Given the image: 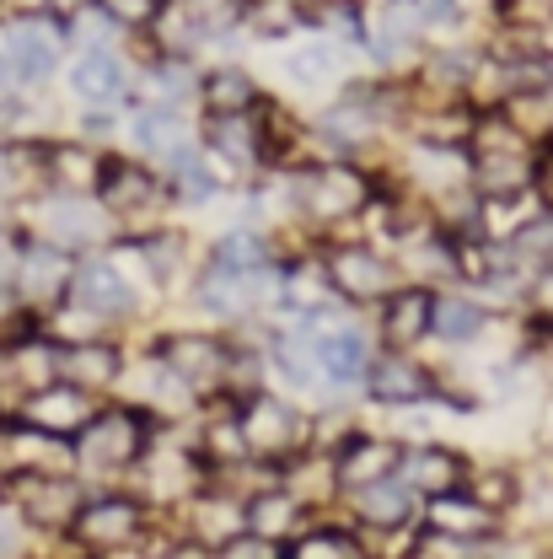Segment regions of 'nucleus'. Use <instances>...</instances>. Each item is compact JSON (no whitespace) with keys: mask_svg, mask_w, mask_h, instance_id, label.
<instances>
[{"mask_svg":"<svg viewBox=\"0 0 553 559\" xmlns=\"http://www.w3.org/2000/svg\"><path fill=\"white\" fill-rule=\"evenodd\" d=\"M70 86H75L81 97H92V103H108L113 92H124V66H119L113 55L92 49V55H81V60L70 66Z\"/></svg>","mask_w":553,"mask_h":559,"instance_id":"nucleus-10","label":"nucleus"},{"mask_svg":"<svg viewBox=\"0 0 553 559\" xmlns=\"http://www.w3.org/2000/svg\"><path fill=\"white\" fill-rule=\"evenodd\" d=\"M209 140H215L231 162H253V156H259V135H253V124H242V114H215Z\"/></svg>","mask_w":553,"mask_h":559,"instance_id":"nucleus-20","label":"nucleus"},{"mask_svg":"<svg viewBox=\"0 0 553 559\" xmlns=\"http://www.w3.org/2000/svg\"><path fill=\"white\" fill-rule=\"evenodd\" d=\"M371 399H382V404H414L430 393V377L409 366V360H371Z\"/></svg>","mask_w":553,"mask_h":559,"instance_id":"nucleus-9","label":"nucleus"},{"mask_svg":"<svg viewBox=\"0 0 553 559\" xmlns=\"http://www.w3.org/2000/svg\"><path fill=\"white\" fill-rule=\"evenodd\" d=\"M75 371H81L86 382H103V377H113V349H108V345L75 349Z\"/></svg>","mask_w":553,"mask_h":559,"instance_id":"nucleus-24","label":"nucleus"},{"mask_svg":"<svg viewBox=\"0 0 553 559\" xmlns=\"http://www.w3.org/2000/svg\"><path fill=\"white\" fill-rule=\"evenodd\" d=\"M135 140L145 145V151H161V156H172V162H183V156H189V130H183V119H178V114H167V108H156V114H140Z\"/></svg>","mask_w":553,"mask_h":559,"instance_id":"nucleus-13","label":"nucleus"},{"mask_svg":"<svg viewBox=\"0 0 553 559\" xmlns=\"http://www.w3.org/2000/svg\"><path fill=\"white\" fill-rule=\"evenodd\" d=\"M393 468V447H382V441H360V447H349V457L339 463V474H345L349 485H365V474L376 479V474H387Z\"/></svg>","mask_w":553,"mask_h":559,"instance_id":"nucleus-22","label":"nucleus"},{"mask_svg":"<svg viewBox=\"0 0 553 559\" xmlns=\"http://www.w3.org/2000/svg\"><path fill=\"white\" fill-rule=\"evenodd\" d=\"M328 275H334V285H339L345 296H360V301L393 290V270H387L382 259H371V248H334Z\"/></svg>","mask_w":553,"mask_h":559,"instance_id":"nucleus-2","label":"nucleus"},{"mask_svg":"<svg viewBox=\"0 0 553 559\" xmlns=\"http://www.w3.org/2000/svg\"><path fill=\"white\" fill-rule=\"evenodd\" d=\"M49 5H55V11H60V16H70V11H75V5H81V0H49Z\"/></svg>","mask_w":553,"mask_h":559,"instance_id":"nucleus-35","label":"nucleus"},{"mask_svg":"<svg viewBox=\"0 0 553 559\" xmlns=\"http://www.w3.org/2000/svg\"><path fill=\"white\" fill-rule=\"evenodd\" d=\"M360 200H365V178L349 167H328V173L306 178V205L317 215H349Z\"/></svg>","mask_w":553,"mask_h":559,"instance_id":"nucleus-8","label":"nucleus"},{"mask_svg":"<svg viewBox=\"0 0 553 559\" xmlns=\"http://www.w3.org/2000/svg\"><path fill=\"white\" fill-rule=\"evenodd\" d=\"M538 183H543V194H549V205H553V156H543V167H538Z\"/></svg>","mask_w":553,"mask_h":559,"instance_id":"nucleus-33","label":"nucleus"},{"mask_svg":"<svg viewBox=\"0 0 553 559\" xmlns=\"http://www.w3.org/2000/svg\"><path fill=\"white\" fill-rule=\"evenodd\" d=\"M435 516L446 522V527H462V533H473V527H484V506H452V500H441L435 506Z\"/></svg>","mask_w":553,"mask_h":559,"instance_id":"nucleus-27","label":"nucleus"},{"mask_svg":"<svg viewBox=\"0 0 553 559\" xmlns=\"http://www.w3.org/2000/svg\"><path fill=\"white\" fill-rule=\"evenodd\" d=\"M205 103L215 114H242V103H253V81L242 70H215L205 81Z\"/></svg>","mask_w":553,"mask_h":559,"instance_id":"nucleus-19","label":"nucleus"},{"mask_svg":"<svg viewBox=\"0 0 553 559\" xmlns=\"http://www.w3.org/2000/svg\"><path fill=\"white\" fill-rule=\"evenodd\" d=\"M409 479H414L419 489H430V495H446V489L457 485V457L441 452V447L414 452V457H409Z\"/></svg>","mask_w":553,"mask_h":559,"instance_id":"nucleus-18","label":"nucleus"},{"mask_svg":"<svg viewBox=\"0 0 553 559\" xmlns=\"http://www.w3.org/2000/svg\"><path fill=\"white\" fill-rule=\"evenodd\" d=\"M409 506H414V495L404 485H393V479L360 489V516H365L371 527H398V522L409 516Z\"/></svg>","mask_w":553,"mask_h":559,"instance_id":"nucleus-14","label":"nucleus"},{"mask_svg":"<svg viewBox=\"0 0 553 559\" xmlns=\"http://www.w3.org/2000/svg\"><path fill=\"white\" fill-rule=\"evenodd\" d=\"M237 430H242L248 452H285V447L296 441V415H290L285 404L259 399V404H248V409L237 415Z\"/></svg>","mask_w":553,"mask_h":559,"instance_id":"nucleus-3","label":"nucleus"},{"mask_svg":"<svg viewBox=\"0 0 553 559\" xmlns=\"http://www.w3.org/2000/svg\"><path fill=\"white\" fill-rule=\"evenodd\" d=\"M424 329H430V296H419V290L398 296L393 312H387V334H393L398 345H409V340H419Z\"/></svg>","mask_w":553,"mask_h":559,"instance_id":"nucleus-21","label":"nucleus"},{"mask_svg":"<svg viewBox=\"0 0 553 559\" xmlns=\"http://www.w3.org/2000/svg\"><path fill=\"white\" fill-rule=\"evenodd\" d=\"M0 81H5V70H0Z\"/></svg>","mask_w":553,"mask_h":559,"instance_id":"nucleus-36","label":"nucleus"},{"mask_svg":"<svg viewBox=\"0 0 553 559\" xmlns=\"http://www.w3.org/2000/svg\"><path fill=\"white\" fill-rule=\"evenodd\" d=\"M27 419L44 425V430H81L92 415H86V399L75 388H49V393H38L27 404Z\"/></svg>","mask_w":553,"mask_h":559,"instance_id":"nucleus-11","label":"nucleus"},{"mask_svg":"<svg viewBox=\"0 0 553 559\" xmlns=\"http://www.w3.org/2000/svg\"><path fill=\"white\" fill-rule=\"evenodd\" d=\"M424 11H430L435 22H452V16H457V0H424Z\"/></svg>","mask_w":553,"mask_h":559,"instance_id":"nucleus-32","label":"nucleus"},{"mask_svg":"<svg viewBox=\"0 0 553 559\" xmlns=\"http://www.w3.org/2000/svg\"><path fill=\"white\" fill-rule=\"evenodd\" d=\"M264 259H269V253H264L259 237H231V242L220 248V264H248V270H253V264H264Z\"/></svg>","mask_w":553,"mask_h":559,"instance_id":"nucleus-26","label":"nucleus"},{"mask_svg":"<svg viewBox=\"0 0 553 559\" xmlns=\"http://www.w3.org/2000/svg\"><path fill=\"white\" fill-rule=\"evenodd\" d=\"M538 296H543V307H549V312H553V275L543 280V290H538Z\"/></svg>","mask_w":553,"mask_h":559,"instance_id":"nucleus-34","label":"nucleus"},{"mask_svg":"<svg viewBox=\"0 0 553 559\" xmlns=\"http://www.w3.org/2000/svg\"><path fill=\"white\" fill-rule=\"evenodd\" d=\"M108 11H113L119 22H145V16L156 11V0H108Z\"/></svg>","mask_w":553,"mask_h":559,"instance_id":"nucleus-31","label":"nucleus"},{"mask_svg":"<svg viewBox=\"0 0 553 559\" xmlns=\"http://www.w3.org/2000/svg\"><path fill=\"white\" fill-rule=\"evenodd\" d=\"M135 452H140L135 415L113 409V415H92L81 425V457H92V463H124Z\"/></svg>","mask_w":553,"mask_h":559,"instance_id":"nucleus-1","label":"nucleus"},{"mask_svg":"<svg viewBox=\"0 0 553 559\" xmlns=\"http://www.w3.org/2000/svg\"><path fill=\"white\" fill-rule=\"evenodd\" d=\"M49 221H55V231L60 237H70V242H92V237H103V215L86 205V200H55L49 205Z\"/></svg>","mask_w":553,"mask_h":559,"instance_id":"nucleus-16","label":"nucleus"},{"mask_svg":"<svg viewBox=\"0 0 553 559\" xmlns=\"http://www.w3.org/2000/svg\"><path fill=\"white\" fill-rule=\"evenodd\" d=\"M156 183L140 173V167H124V162H113L108 167V200L119 210H135V205H145V194H151Z\"/></svg>","mask_w":553,"mask_h":559,"instance_id":"nucleus-23","label":"nucleus"},{"mask_svg":"<svg viewBox=\"0 0 553 559\" xmlns=\"http://www.w3.org/2000/svg\"><path fill=\"white\" fill-rule=\"evenodd\" d=\"M296 555H306V559H317V555H360L354 544H349L345 533H317V544H301Z\"/></svg>","mask_w":553,"mask_h":559,"instance_id":"nucleus-30","label":"nucleus"},{"mask_svg":"<svg viewBox=\"0 0 553 559\" xmlns=\"http://www.w3.org/2000/svg\"><path fill=\"white\" fill-rule=\"evenodd\" d=\"M178 167H183V200H209V194H215V178H209L205 167H194L189 156H183Z\"/></svg>","mask_w":553,"mask_h":559,"instance_id":"nucleus-28","label":"nucleus"},{"mask_svg":"<svg viewBox=\"0 0 553 559\" xmlns=\"http://www.w3.org/2000/svg\"><path fill=\"white\" fill-rule=\"evenodd\" d=\"M5 60L16 66L22 81H44V75L55 70V60H60V44H55L38 22H16V27L5 33Z\"/></svg>","mask_w":553,"mask_h":559,"instance_id":"nucleus-6","label":"nucleus"},{"mask_svg":"<svg viewBox=\"0 0 553 559\" xmlns=\"http://www.w3.org/2000/svg\"><path fill=\"white\" fill-rule=\"evenodd\" d=\"M22 506H27V522H38V527H70L75 511H81V489L70 485V479L38 474V479H27Z\"/></svg>","mask_w":553,"mask_h":559,"instance_id":"nucleus-4","label":"nucleus"},{"mask_svg":"<svg viewBox=\"0 0 553 559\" xmlns=\"http://www.w3.org/2000/svg\"><path fill=\"white\" fill-rule=\"evenodd\" d=\"M317 360H323V371L334 382H354L365 371V345H360V334H328L317 345Z\"/></svg>","mask_w":553,"mask_h":559,"instance_id":"nucleus-15","label":"nucleus"},{"mask_svg":"<svg viewBox=\"0 0 553 559\" xmlns=\"http://www.w3.org/2000/svg\"><path fill=\"white\" fill-rule=\"evenodd\" d=\"M248 522H253V527H285V522H290V500H285V495H264V500H253Z\"/></svg>","mask_w":553,"mask_h":559,"instance_id":"nucleus-25","label":"nucleus"},{"mask_svg":"<svg viewBox=\"0 0 553 559\" xmlns=\"http://www.w3.org/2000/svg\"><path fill=\"white\" fill-rule=\"evenodd\" d=\"M328 70H334V55H328V49H301V55H296V75H301V81H323Z\"/></svg>","mask_w":553,"mask_h":559,"instance_id":"nucleus-29","label":"nucleus"},{"mask_svg":"<svg viewBox=\"0 0 553 559\" xmlns=\"http://www.w3.org/2000/svg\"><path fill=\"white\" fill-rule=\"evenodd\" d=\"M430 318H435L441 340H479V329H484V312L473 301H430Z\"/></svg>","mask_w":553,"mask_h":559,"instance_id":"nucleus-17","label":"nucleus"},{"mask_svg":"<svg viewBox=\"0 0 553 559\" xmlns=\"http://www.w3.org/2000/svg\"><path fill=\"white\" fill-rule=\"evenodd\" d=\"M75 301H86L92 312H108V318H113V312H130V307H135V290L113 275V270H81Z\"/></svg>","mask_w":553,"mask_h":559,"instance_id":"nucleus-12","label":"nucleus"},{"mask_svg":"<svg viewBox=\"0 0 553 559\" xmlns=\"http://www.w3.org/2000/svg\"><path fill=\"white\" fill-rule=\"evenodd\" d=\"M161 360L178 377H189V382H209V377H220L226 349L215 345V340H200V334H172V340H161Z\"/></svg>","mask_w":553,"mask_h":559,"instance_id":"nucleus-7","label":"nucleus"},{"mask_svg":"<svg viewBox=\"0 0 553 559\" xmlns=\"http://www.w3.org/2000/svg\"><path fill=\"white\" fill-rule=\"evenodd\" d=\"M81 538H92V544H124V538H135L140 533V506L135 500H119V495H103V500H92L86 511H81Z\"/></svg>","mask_w":553,"mask_h":559,"instance_id":"nucleus-5","label":"nucleus"},{"mask_svg":"<svg viewBox=\"0 0 553 559\" xmlns=\"http://www.w3.org/2000/svg\"><path fill=\"white\" fill-rule=\"evenodd\" d=\"M0 549H5V544H0Z\"/></svg>","mask_w":553,"mask_h":559,"instance_id":"nucleus-37","label":"nucleus"}]
</instances>
